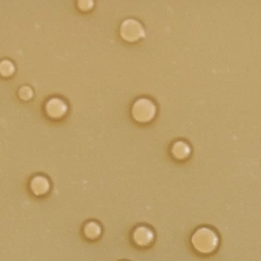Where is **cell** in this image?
<instances>
[{"label":"cell","instance_id":"7a4b0ae2","mask_svg":"<svg viewBox=\"0 0 261 261\" xmlns=\"http://www.w3.org/2000/svg\"><path fill=\"white\" fill-rule=\"evenodd\" d=\"M47 113L50 116H58L62 114L64 112V105L62 101H59L58 99L50 100L49 102H47Z\"/></svg>","mask_w":261,"mask_h":261},{"label":"cell","instance_id":"3957f363","mask_svg":"<svg viewBox=\"0 0 261 261\" xmlns=\"http://www.w3.org/2000/svg\"><path fill=\"white\" fill-rule=\"evenodd\" d=\"M15 65L9 60H3L0 62V74L3 76H9L13 74Z\"/></svg>","mask_w":261,"mask_h":261},{"label":"cell","instance_id":"6da1fadb","mask_svg":"<svg viewBox=\"0 0 261 261\" xmlns=\"http://www.w3.org/2000/svg\"><path fill=\"white\" fill-rule=\"evenodd\" d=\"M31 188L35 194H44L49 188L48 182L45 178L42 176H37L32 179L31 182Z\"/></svg>","mask_w":261,"mask_h":261},{"label":"cell","instance_id":"277c9868","mask_svg":"<svg viewBox=\"0 0 261 261\" xmlns=\"http://www.w3.org/2000/svg\"><path fill=\"white\" fill-rule=\"evenodd\" d=\"M18 94L22 100H29L33 96V90L29 86H23L19 89Z\"/></svg>","mask_w":261,"mask_h":261}]
</instances>
